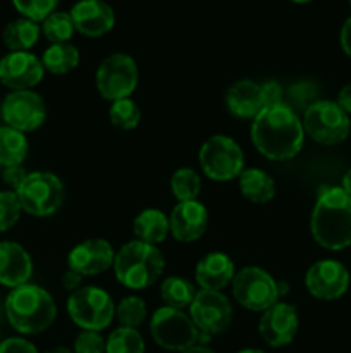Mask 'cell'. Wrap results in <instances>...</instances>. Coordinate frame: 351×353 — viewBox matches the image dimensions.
<instances>
[{
	"instance_id": "cell-38",
	"label": "cell",
	"mask_w": 351,
	"mask_h": 353,
	"mask_svg": "<svg viewBox=\"0 0 351 353\" xmlns=\"http://www.w3.org/2000/svg\"><path fill=\"white\" fill-rule=\"evenodd\" d=\"M260 88H262V100H264V107L281 105V103H284V88H282L281 83L265 81L262 83Z\"/></svg>"
},
{
	"instance_id": "cell-18",
	"label": "cell",
	"mask_w": 351,
	"mask_h": 353,
	"mask_svg": "<svg viewBox=\"0 0 351 353\" xmlns=\"http://www.w3.org/2000/svg\"><path fill=\"white\" fill-rule=\"evenodd\" d=\"M69 14L76 31L88 38L103 37L116 24V14L105 0H79Z\"/></svg>"
},
{
	"instance_id": "cell-12",
	"label": "cell",
	"mask_w": 351,
	"mask_h": 353,
	"mask_svg": "<svg viewBox=\"0 0 351 353\" xmlns=\"http://www.w3.org/2000/svg\"><path fill=\"white\" fill-rule=\"evenodd\" d=\"M189 317L195 323L202 338L224 333L233 323V305L222 292L200 290L189 305Z\"/></svg>"
},
{
	"instance_id": "cell-17",
	"label": "cell",
	"mask_w": 351,
	"mask_h": 353,
	"mask_svg": "<svg viewBox=\"0 0 351 353\" xmlns=\"http://www.w3.org/2000/svg\"><path fill=\"white\" fill-rule=\"evenodd\" d=\"M116 252L102 238H92L76 245L67 255L69 269L81 276H98L114 265Z\"/></svg>"
},
{
	"instance_id": "cell-10",
	"label": "cell",
	"mask_w": 351,
	"mask_h": 353,
	"mask_svg": "<svg viewBox=\"0 0 351 353\" xmlns=\"http://www.w3.org/2000/svg\"><path fill=\"white\" fill-rule=\"evenodd\" d=\"M282 286L260 268H244L233 279V295L236 302L251 312H265L282 295Z\"/></svg>"
},
{
	"instance_id": "cell-22",
	"label": "cell",
	"mask_w": 351,
	"mask_h": 353,
	"mask_svg": "<svg viewBox=\"0 0 351 353\" xmlns=\"http://www.w3.org/2000/svg\"><path fill=\"white\" fill-rule=\"evenodd\" d=\"M226 107L240 119H255L262 109V88L251 79H240L226 93Z\"/></svg>"
},
{
	"instance_id": "cell-44",
	"label": "cell",
	"mask_w": 351,
	"mask_h": 353,
	"mask_svg": "<svg viewBox=\"0 0 351 353\" xmlns=\"http://www.w3.org/2000/svg\"><path fill=\"white\" fill-rule=\"evenodd\" d=\"M341 188H343L344 192L351 196V169L343 176V186H341Z\"/></svg>"
},
{
	"instance_id": "cell-46",
	"label": "cell",
	"mask_w": 351,
	"mask_h": 353,
	"mask_svg": "<svg viewBox=\"0 0 351 353\" xmlns=\"http://www.w3.org/2000/svg\"><path fill=\"white\" fill-rule=\"evenodd\" d=\"M47 353H74V352H71L65 347H58V348H54V350H48Z\"/></svg>"
},
{
	"instance_id": "cell-28",
	"label": "cell",
	"mask_w": 351,
	"mask_h": 353,
	"mask_svg": "<svg viewBox=\"0 0 351 353\" xmlns=\"http://www.w3.org/2000/svg\"><path fill=\"white\" fill-rule=\"evenodd\" d=\"M160 296L165 302V307L172 309H186L193 303L196 296V290L188 279L179 278V276H171L162 281Z\"/></svg>"
},
{
	"instance_id": "cell-25",
	"label": "cell",
	"mask_w": 351,
	"mask_h": 353,
	"mask_svg": "<svg viewBox=\"0 0 351 353\" xmlns=\"http://www.w3.org/2000/svg\"><path fill=\"white\" fill-rule=\"evenodd\" d=\"M40 34L41 26H38V23L21 17L7 24L2 38L10 52H30V48L40 40Z\"/></svg>"
},
{
	"instance_id": "cell-6",
	"label": "cell",
	"mask_w": 351,
	"mask_h": 353,
	"mask_svg": "<svg viewBox=\"0 0 351 353\" xmlns=\"http://www.w3.org/2000/svg\"><path fill=\"white\" fill-rule=\"evenodd\" d=\"M203 174L212 181L226 183L244 171V154L240 145L226 134H213L198 152Z\"/></svg>"
},
{
	"instance_id": "cell-31",
	"label": "cell",
	"mask_w": 351,
	"mask_h": 353,
	"mask_svg": "<svg viewBox=\"0 0 351 353\" xmlns=\"http://www.w3.org/2000/svg\"><path fill=\"white\" fill-rule=\"evenodd\" d=\"M74 31L76 28L69 12H57L55 10L41 23V33L50 43H67Z\"/></svg>"
},
{
	"instance_id": "cell-27",
	"label": "cell",
	"mask_w": 351,
	"mask_h": 353,
	"mask_svg": "<svg viewBox=\"0 0 351 353\" xmlns=\"http://www.w3.org/2000/svg\"><path fill=\"white\" fill-rule=\"evenodd\" d=\"M28 155V140L24 133L10 126H0V164L3 168L21 165Z\"/></svg>"
},
{
	"instance_id": "cell-37",
	"label": "cell",
	"mask_w": 351,
	"mask_h": 353,
	"mask_svg": "<svg viewBox=\"0 0 351 353\" xmlns=\"http://www.w3.org/2000/svg\"><path fill=\"white\" fill-rule=\"evenodd\" d=\"M107 341L96 331H81L74 340V353H105Z\"/></svg>"
},
{
	"instance_id": "cell-39",
	"label": "cell",
	"mask_w": 351,
	"mask_h": 353,
	"mask_svg": "<svg viewBox=\"0 0 351 353\" xmlns=\"http://www.w3.org/2000/svg\"><path fill=\"white\" fill-rule=\"evenodd\" d=\"M0 353H38V350L24 338H9L0 343Z\"/></svg>"
},
{
	"instance_id": "cell-24",
	"label": "cell",
	"mask_w": 351,
	"mask_h": 353,
	"mask_svg": "<svg viewBox=\"0 0 351 353\" xmlns=\"http://www.w3.org/2000/svg\"><path fill=\"white\" fill-rule=\"evenodd\" d=\"M237 179L241 195L250 202L267 203L275 196V181L262 169H244Z\"/></svg>"
},
{
	"instance_id": "cell-45",
	"label": "cell",
	"mask_w": 351,
	"mask_h": 353,
	"mask_svg": "<svg viewBox=\"0 0 351 353\" xmlns=\"http://www.w3.org/2000/svg\"><path fill=\"white\" fill-rule=\"evenodd\" d=\"M182 353H215V352L210 350L209 347H203V345H195V347L188 348V350Z\"/></svg>"
},
{
	"instance_id": "cell-33",
	"label": "cell",
	"mask_w": 351,
	"mask_h": 353,
	"mask_svg": "<svg viewBox=\"0 0 351 353\" xmlns=\"http://www.w3.org/2000/svg\"><path fill=\"white\" fill-rule=\"evenodd\" d=\"M145 317H147V303L140 296H126L116 307V319L119 321L120 327L138 330L143 324Z\"/></svg>"
},
{
	"instance_id": "cell-36",
	"label": "cell",
	"mask_w": 351,
	"mask_h": 353,
	"mask_svg": "<svg viewBox=\"0 0 351 353\" xmlns=\"http://www.w3.org/2000/svg\"><path fill=\"white\" fill-rule=\"evenodd\" d=\"M21 210L16 192H0V231L10 230L19 221Z\"/></svg>"
},
{
	"instance_id": "cell-14",
	"label": "cell",
	"mask_w": 351,
	"mask_h": 353,
	"mask_svg": "<svg viewBox=\"0 0 351 353\" xmlns=\"http://www.w3.org/2000/svg\"><path fill=\"white\" fill-rule=\"evenodd\" d=\"M305 286L319 300H337L350 288V271L334 259H323L310 265L305 274Z\"/></svg>"
},
{
	"instance_id": "cell-13",
	"label": "cell",
	"mask_w": 351,
	"mask_h": 353,
	"mask_svg": "<svg viewBox=\"0 0 351 353\" xmlns=\"http://www.w3.org/2000/svg\"><path fill=\"white\" fill-rule=\"evenodd\" d=\"M2 117L6 126L21 133L34 131L47 119V105L38 93L31 90H19L6 97L2 103Z\"/></svg>"
},
{
	"instance_id": "cell-40",
	"label": "cell",
	"mask_w": 351,
	"mask_h": 353,
	"mask_svg": "<svg viewBox=\"0 0 351 353\" xmlns=\"http://www.w3.org/2000/svg\"><path fill=\"white\" fill-rule=\"evenodd\" d=\"M28 172L24 171L21 165H10V168H6L3 169V183H7V185L12 188V192H17L19 190V186L23 185L24 179H26Z\"/></svg>"
},
{
	"instance_id": "cell-16",
	"label": "cell",
	"mask_w": 351,
	"mask_h": 353,
	"mask_svg": "<svg viewBox=\"0 0 351 353\" xmlns=\"http://www.w3.org/2000/svg\"><path fill=\"white\" fill-rule=\"evenodd\" d=\"M262 314L258 331L268 347H286L295 340L298 333V312L295 305L277 302Z\"/></svg>"
},
{
	"instance_id": "cell-35",
	"label": "cell",
	"mask_w": 351,
	"mask_h": 353,
	"mask_svg": "<svg viewBox=\"0 0 351 353\" xmlns=\"http://www.w3.org/2000/svg\"><path fill=\"white\" fill-rule=\"evenodd\" d=\"M17 12L34 23H43L52 12H55L58 0H12Z\"/></svg>"
},
{
	"instance_id": "cell-29",
	"label": "cell",
	"mask_w": 351,
	"mask_h": 353,
	"mask_svg": "<svg viewBox=\"0 0 351 353\" xmlns=\"http://www.w3.org/2000/svg\"><path fill=\"white\" fill-rule=\"evenodd\" d=\"M171 192L178 202H191L198 199L202 192V178L191 168H181L172 174Z\"/></svg>"
},
{
	"instance_id": "cell-34",
	"label": "cell",
	"mask_w": 351,
	"mask_h": 353,
	"mask_svg": "<svg viewBox=\"0 0 351 353\" xmlns=\"http://www.w3.org/2000/svg\"><path fill=\"white\" fill-rule=\"evenodd\" d=\"M319 100V86L313 81H296L295 85L289 86L288 90V103L286 105L291 107L296 114L301 110L305 112L312 103Z\"/></svg>"
},
{
	"instance_id": "cell-21",
	"label": "cell",
	"mask_w": 351,
	"mask_h": 353,
	"mask_svg": "<svg viewBox=\"0 0 351 353\" xmlns=\"http://www.w3.org/2000/svg\"><path fill=\"white\" fill-rule=\"evenodd\" d=\"M236 276L234 262L229 255L222 252H212L205 257L200 259L195 269L196 283L202 290H212V292H222L227 285H231Z\"/></svg>"
},
{
	"instance_id": "cell-9",
	"label": "cell",
	"mask_w": 351,
	"mask_h": 353,
	"mask_svg": "<svg viewBox=\"0 0 351 353\" xmlns=\"http://www.w3.org/2000/svg\"><path fill=\"white\" fill-rule=\"evenodd\" d=\"M150 333L155 343L169 352H186L203 340L191 317L172 307L155 310L150 321Z\"/></svg>"
},
{
	"instance_id": "cell-32",
	"label": "cell",
	"mask_w": 351,
	"mask_h": 353,
	"mask_svg": "<svg viewBox=\"0 0 351 353\" xmlns=\"http://www.w3.org/2000/svg\"><path fill=\"white\" fill-rule=\"evenodd\" d=\"M109 119L114 128L120 131H131L140 124L141 110L136 102L131 99H123L112 102L109 110Z\"/></svg>"
},
{
	"instance_id": "cell-19",
	"label": "cell",
	"mask_w": 351,
	"mask_h": 353,
	"mask_svg": "<svg viewBox=\"0 0 351 353\" xmlns=\"http://www.w3.org/2000/svg\"><path fill=\"white\" fill-rule=\"evenodd\" d=\"M171 234L181 243H191L205 234L209 226V210L198 200L179 202L169 216Z\"/></svg>"
},
{
	"instance_id": "cell-5",
	"label": "cell",
	"mask_w": 351,
	"mask_h": 353,
	"mask_svg": "<svg viewBox=\"0 0 351 353\" xmlns=\"http://www.w3.org/2000/svg\"><path fill=\"white\" fill-rule=\"evenodd\" d=\"M16 193L24 212L34 217L54 216L65 200L64 183L47 171L30 172Z\"/></svg>"
},
{
	"instance_id": "cell-43",
	"label": "cell",
	"mask_w": 351,
	"mask_h": 353,
	"mask_svg": "<svg viewBox=\"0 0 351 353\" xmlns=\"http://www.w3.org/2000/svg\"><path fill=\"white\" fill-rule=\"evenodd\" d=\"M337 105L344 110V112L350 116L351 114V83L344 85L339 90V95H337Z\"/></svg>"
},
{
	"instance_id": "cell-41",
	"label": "cell",
	"mask_w": 351,
	"mask_h": 353,
	"mask_svg": "<svg viewBox=\"0 0 351 353\" xmlns=\"http://www.w3.org/2000/svg\"><path fill=\"white\" fill-rule=\"evenodd\" d=\"M81 281H83L81 274H78V272L72 271V269H67V271L64 272V276H62V288L74 293L76 290L81 288Z\"/></svg>"
},
{
	"instance_id": "cell-11",
	"label": "cell",
	"mask_w": 351,
	"mask_h": 353,
	"mask_svg": "<svg viewBox=\"0 0 351 353\" xmlns=\"http://www.w3.org/2000/svg\"><path fill=\"white\" fill-rule=\"evenodd\" d=\"M95 79L100 95L105 100L129 99L140 79L136 61L127 54L109 55L100 62Z\"/></svg>"
},
{
	"instance_id": "cell-1",
	"label": "cell",
	"mask_w": 351,
	"mask_h": 353,
	"mask_svg": "<svg viewBox=\"0 0 351 353\" xmlns=\"http://www.w3.org/2000/svg\"><path fill=\"white\" fill-rule=\"evenodd\" d=\"M251 141L264 157L270 161H291L301 152L305 130L296 114L286 103L264 107L251 123Z\"/></svg>"
},
{
	"instance_id": "cell-3",
	"label": "cell",
	"mask_w": 351,
	"mask_h": 353,
	"mask_svg": "<svg viewBox=\"0 0 351 353\" xmlns=\"http://www.w3.org/2000/svg\"><path fill=\"white\" fill-rule=\"evenodd\" d=\"M6 314L10 326L16 331L23 334H38L54 324L57 305L47 290L26 283L12 288L7 295Z\"/></svg>"
},
{
	"instance_id": "cell-8",
	"label": "cell",
	"mask_w": 351,
	"mask_h": 353,
	"mask_svg": "<svg viewBox=\"0 0 351 353\" xmlns=\"http://www.w3.org/2000/svg\"><path fill=\"white\" fill-rule=\"evenodd\" d=\"M69 317L83 331L105 330L116 317L112 296L98 286H83L71 293L67 300Z\"/></svg>"
},
{
	"instance_id": "cell-4",
	"label": "cell",
	"mask_w": 351,
	"mask_h": 353,
	"mask_svg": "<svg viewBox=\"0 0 351 353\" xmlns=\"http://www.w3.org/2000/svg\"><path fill=\"white\" fill-rule=\"evenodd\" d=\"M117 281L129 290H147L160 279L165 269V259L155 245L133 240L120 247L114 259Z\"/></svg>"
},
{
	"instance_id": "cell-7",
	"label": "cell",
	"mask_w": 351,
	"mask_h": 353,
	"mask_svg": "<svg viewBox=\"0 0 351 353\" xmlns=\"http://www.w3.org/2000/svg\"><path fill=\"white\" fill-rule=\"evenodd\" d=\"M303 130L320 145H339L350 137V116L332 100H317L303 112Z\"/></svg>"
},
{
	"instance_id": "cell-47",
	"label": "cell",
	"mask_w": 351,
	"mask_h": 353,
	"mask_svg": "<svg viewBox=\"0 0 351 353\" xmlns=\"http://www.w3.org/2000/svg\"><path fill=\"white\" fill-rule=\"evenodd\" d=\"M237 353H265L264 350H258V348H244V350L237 352Z\"/></svg>"
},
{
	"instance_id": "cell-23",
	"label": "cell",
	"mask_w": 351,
	"mask_h": 353,
	"mask_svg": "<svg viewBox=\"0 0 351 353\" xmlns=\"http://www.w3.org/2000/svg\"><path fill=\"white\" fill-rule=\"evenodd\" d=\"M133 231L136 240L157 247L171 233L169 217L158 209H145L134 219Z\"/></svg>"
},
{
	"instance_id": "cell-20",
	"label": "cell",
	"mask_w": 351,
	"mask_h": 353,
	"mask_svg": "<svg viewBox=\"0 0 351 353\" xmlns=\"http://www.w3.org/2000/svg\"><path fill=\"white\" fill-rule=\"evenodd\" d=\"M33 262L16 241H0V285L17 288L30 281Z\"/></svg>"
},
{
	"instance_id": "cell-49",
	"label": "cell",
	"mask_w": 351,
	"mask_h": 353,
	"mask_svg": "<svg viewBox=\"0 0 351 353\" xmlns=\"http://www.w3.org/2000/svg\"><path fill=\"white\" fill-rule=\"evenodd\" d=\"M348 2H350V6H351V0H348Z\"/></svg>"
},
{
	"instance_id": "cell-15",
	"label": "cell",
	"mask_w": 351,
	"mask_h": 353,
	"mask_svg": "<svg viewBox=\"0 0 351 353\" xmlns=\"http://www.w3.org/2000/svg\"><path fill=\"white\" fill-rule=\"evenodd\" d=\"M43 76L41 59L31 52H10L0 59V83L14 92L33 88Z\"/></svg>"
},
{
	"instance_id": "cell-30",
	"label": "cell",
	"mask_w": 351,
	"mask_h": 353,
	"mask_svg": "<svg viewBox=\"0 0 351 353\" xmlns=\"http://www.w3.org/2000/svg\"><path fill=\"white\" fill-rule=\"evenodd\" d=\"M105 353H145V340L138 330L119 326L107 338Z\"/></svg>"
},
{
	"instance_id": "cell-26",
	"label": "cell",
	"mask_w": 351,
	"mask_h": 353,
	"mask_svg": "<svg viewBox=\"0 0 351 353\" xmlns=\"http://www.w3.org/2000/svg\"><path fill=\"white\" fill-rule=\"evenodd\" d=\"M79 50L72 43H52L43 52L41 64L52 74H67L79 65Z\"/></svg>"
},
{
	"instance_id": "cell-48",
	"label": "cell",
	"mask_w": 351,
	"mask_h": 353,
	"mask_svg": "<svg viewBox=\"0 0 351 353\" xmlns=\"http://www.w3.org/2000/svg\"><path fill=\"white\" fill-rule=\"evenodd\" d=\"M291 2H295V3H308V2H312V0H291Z\"/></svg>"
},
{
	"instance_id": "cell-42",
	"label": "cell",
	"mask_w": 351,
	"mask_h": 353,
	"mask_svg": "<svg viewBox=\"0 0 351 353\" xmlns=\"http://www.w3.org/2000/svg\"><path fill=\"white\" fill-rule=\"evenodd\" d=\"M339 41H341V48H343L344 54L351 59V17H348V19L344 21L343 26H341Z\"/></svg>"
},
{
	"instance_id": "cell-2",
	"label": "cell",
	"mask_w": 351,
	"mask_h": 353,
	"mask_svg": "<svg viewBox=\"0 0 351 353\" xmlns=\"http://www.w3.org/2000/svg\"><path fill=\"white\" fill-rule=\"evenodd\" d=\"M312 236L327 250L351 245V196L343 188H327L317 199L310 221Z\"/></svg>"
}]
</instances>
